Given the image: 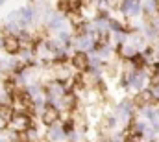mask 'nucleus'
<instances>
[{"label":"nucleus","mask_w":159,"mask_h":142,"mask_svg":"<svg viewBox=\"0 0 159 142\" xmlns=\"http://www.w3.org/2000/svg\"><path fill=\"white\" fill-rule=\"evenodd\" d=\"M156 114H157V118H159V105L156 107Z\"/></svg>","instance_id":"12"},{"label":"nucleus","mask_w":159,"mask_h":142,"mask_svg":"<svg viewBox=\"0 0 159 142\" xmlns=\"http://www.w3.org/2000/svg\"><path fill=\"white\" fill-rule=\"evenodd\" d=\"M143 0H120L119 4V11L124 17H129V19H135L143 13Z\"/></svg>","instance_id":"4"},{"label":"nucleus","mask_w":159,"mask_h":142,"mask_svg":"<svg viewBox=\"0 0 159 142\" xmlns=\"http://www.w3.org/2000/svg\"><path fill=\"white\" fill-rule=\"evenodd\" d=\"M6 2H7V0H0V6H2V4H6Z\"/></svg>","instance_id":"13"},{"label":"nucleus","mask_w":159,"mask_h":142,"mask_svg":"<svg viewBox=\"0 0 159 142\" xmlns=\"http://www.w3.org/2000/svg\"><path fill=\"white\" fill-rule=\"evenodd\" d=\"M0 48H2V37H0Z\"/></svg>","instance_id":"14"},{"label":"nucleus","mask_w":159,"mask_h":142,"mask_svg":"<svg viewBox=\"0 0 159 142\" xmlns=\"http://www.w3.org/2000/svg\"><path fill=\"white\" fill-rule=\"evenodd\" d=\"M2 50H4L7 55H17L19 50H20L19 37L11 35V33H4V35H2Z\"/></svg>","instance_id":"7"},{"label":"nucleus","mask_w":159,"mask_h":142,"mask_svg":"<svg viewBox=\"0 0 159 142\" xmlns=\"http://www.w3.org/2000/svg\"><path fill=\"white\" fill-rule=\"evenodd\" d=\"M154 50H156V61H159V39L156 41V44H154Z\"/></svg>","instance_id":"10"},{"label":"nucleus","mask_w":159,"mask_h":142,"mask_svg":"<svg viewBox=\"0 0 159 142\" xmlns=\"http://www.w3.org/2000/svg\"><path fill=\"white\" fill-rule=\"evenodd\" d=\"M39 120H41V124L46 126V127L57 124L59 122V109L56 105H52V104H46V105L43 107V111H41Z\"/></svg>","instance_id":"5"},{"label":"nucleus","mask_w":159,"mask_h":142,"mask_svg":"<svg viewBox=\"0 0 159 142\" xmlns=\"http://www.w3.org/2000/svg\"><path fill=\"white\" fill-rule=\"evenodd\" d=\"M46 140L48 142H63L67 140V135H65V129H63V124L57 122L54 126H50L46 129Z\"/></svg>","instance_id":"8"},{"label":"nucleus","mask_w":159,"mask_h":142,"mask_svg":"<svg viewBox=\"0 0 159 142\" xmlns=\"http://www.w3.org/2000/svg\"><path fill=\"white\" fill-rule=\"evenodd\" d=\"M131 104H133L135 109H143V107H146V105L157 107L159 98L154 96L152 89H143V91H139V92H135V94L131 96Z\"/></svg>","instance_id":"3"},{"label":"nucleus","mask_w":159,"mask_h":142,"mask_svg":"<svg viewBox=\"0 0 159 142\" xmlns=\"http://www.w3.org/2000/svg\"><path fill=\"white\" fill-rule=\"evenodd\" d=\"M152 92H154L156 98H159V87H152Z\"/></svg>","instance_id":"11"},{"label":"nucleus","mask_w":159,"mask_h":142,"mask_svg":"<svg viewBox=\"0 0 159 142\" xmlns=\"http://www.w3.org/2000/svg\"><path fill=\"white\" fill-rule=\"evenodd\" d=\"M32 126H34V120H32V114L30 113H15L13 118L7 122V129L13 131V133L28 131Z\"/></svg>","instance_id":"2"},{"label":"nucleus","mask_w":159,"mask_h":142,"mask_svg":"<svg viewBox=\"0 0 159 142\" xmlns=\"http://www.w3.org/2000/svg\"><path fill=\"white\" fill-rule=\"evenodd\" d=\"M69 63L76 72H85L89 69V54L81 50H74L69 57Z\"/></svg>","instance_id":"6"},{"label":"nucleus","mask_w":159,"mask_h":142,"mask_svg":"<svg viewBox=\"0 0 159 142\" xmlns=\"http://www.w3.org/2000/svg\"><path fill=\"white\" fill-rule=\"evenodd\" d=\"M13 114H15V111H13L11 104H4V102H0V118H2L6 124L13 118Z\"/></svg>","instance_id":"9"},{"label":"nucleus","mask_w":159,"mask_h":142,"mask_svg":"<svg viewBox=\"0 0 159 142\" xmlns=\"http://www.w3.org/2000/svg\"><path fill=\"white\" fill-rule=\"evenodd\" d=\"M43 87H44L46 102H48V104H52V105H56V104L59 102V98L67 92L65 83H63V81H57V79H50V81H46Z\"/></svg>","instance_id":"1"}]
</instances>
